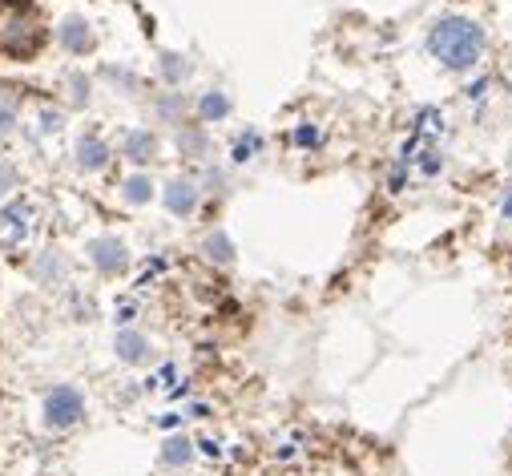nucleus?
Instances as JSON below:
<instances>
[{"instance_id":"1","label":"nucleus","mask_w":512,"mask_h":476,"mask_svg":"<svg viewBox=\"0 0 512 476\" xmlns=\"http://www.w3.org/2000/svg\"><path fill=\"white\" fill-rule=\"evenodd\" d=\"M424 49H428V57L440 69H448V73H472L484 61V53H488V33H484L480 21L460 17V13H448V17H436L428 25Z\"/></svg>"},{"instance_id":"2","label":"nucleus","mask_w":512,"mask_h":476,"mask_svg":"<svg viewBox=\"0 0 512 476\" xmlns=\"http://www.w3.org/2000/svg\"><path fill=\"white\" fill-rule=\"evenodd\" d=\"M45 45V25L33 0H0V53L13 61H33Z\"/></svg>"},{"instance_id":"3","label":"nucleus","mask_w":512,"mask_h":476,"mask_svg":"<svg viewBox=\"0 0 512 476\" xmlns=\"http://www.w3.org/2000/svg\"><path fill=\"white\" fill-rule=\"evenodd\" d=\"M41 412H45V428L65 432V428L81 424V416H85V396H81L77 388H69V384H57L53 392H45Z\"/></svg>"},{"instance_id":"4","label":"nucleus","mask_w":512,"mask_h":476,"mask_svg":"<svg viewBox=\"0 0 512 476\" xmlns=\"http://www.w3.org/2000/svg\"><path fill=\"white\" fill-rule=\"evenodd\" d=\"M85 251H89V263L97 267V275H105V279H117V275L130 271V247H125L117 234H101V238H93Z\"/></svg>"},{"instance_id":"5","label":"nucleus","mask_w":512,"mask_h":476,"mask_svg":"<svg viewBox=\"0 0 512 476\" xmlns=\"http://www.w3.org/2000/svg\"><path fill=\"white\" fill-rule=\"evenodd\" d=\"M57 41H61V49H65L69 57H89V53L97 49V33H93V25H89L81 13H73V17H65V21L57 25Z\"/></svg>"},{"instance_id":"6","label":"nucleus","mask_w":512,"mask_h":476,"mask_svg":"<svg viewBox=\"0 0 512 476\" xmlns=\"http://www.w3.org/2000/svg\"><path fill=\"white\" fill-rule=\"evenodd\" d=\"M198 202H202V186H198L194 178H170V182L162 186V206H166L174 218H190V214L198 210Z\"/></svg>"},{"instance_id":"7","label":"nucleus","mask_w":512,"mask_h":476,"mask_svg":"<svg viewBox=\"0 0 512 476\" xmlns=\"http://www.w3.org/2000/svg\"><path fill=\"white\" fill-rule=\"evenodd\" d=\"M29 214H33L29 202H9V206H0V243H5V247H21V243H25V234H29V226H33Z\"/></svg>"},{"instance_id":"8","label":"nucleus","mask_w":512,"mask_h":476,"mask_svg":"<svg viewBox=\"0 0 512 476\" xmlns=\"http://www.w3.org/2000/svg\"><path fill=\"white\" fill-rule=\"evenodd\" d=\"M230 113H234V97L226 89H202L198 101H194V122H202V126L226 122Z\"/></svg>"},{"instance_id":"9","label":"nucleus","mask_w":512,"mask_h":476,"mask_svg":"<svg viewBox=\"0 0 512 476\" xmlns=\"http://www.w3.org/2000/svg\"><path fill=\"white\" fill-rule=\"evenodd\" d=\"M158 150H162V142H158V134L154 130H130L121 138V158H130L134 166H150L154 158H158Z\"/></svg>"},{"instance_id":"10","label":"nucleus","mask_w":512,"mask_h":476,"mask_svg":"<svg viewBox=\"0 0 512 476\" xmlns=\"http://www.w3.org/2000/svg\"><path fill=\"white\" fill-rule=\"evenodd\" d=\"M73 154H77V166H81L85 174L105 170V166H109V158H113V150L105 146V138H101V134H93V130L77 138V150H73Z\"/></svg>"},{"instance_id":"11","label":"nucleus","mask_w":512,"mask_h":476,"mask_svg":"<svg viewBox=\"0 0 512 476\" xmlns=\"http://www.w3.org/2000/svg\"><path fill=\"white\" fill-rule=\"evenodd\" d=\"M174 142H178V154L190 158V162H206L210 158V134H206L202 122H182Z\"/></svg>"},{"instance_id":"12","label":"nucleus","mask_w":512,"mask_h":476,"mask_svg":"<svg viewBox=\"0 0 512 476\" xmlns=\"http://www.w3.org/2000/svg\"><path fill=\"white\" fill-rule=\"evenodd\" d=\"M113 351H117V360H125V364H146L150 360V339L142 335V331H117V339H113Z\"/></svg>"},{"instance_id":"13","label":"nucleus","mask_w":512,"mask_h":476,"mask_svg":"<svg viewBox=\"0 0 512 476\" xmlns=\"http://www.w3.org/2000/svg\"><path fill=\"white\" fill-rule=\"evenodd\" d=\"M202 259L206 263H214V267H230L238 255H234V238L226 234V230H210L206 238H202Z\"/></svg>"},{"instance_id":"14","label":"nucleus","mask_w":512,"mask_h":476,"mask_svg":"<svg viewBox=\"0 0 512 476\" xmlns=\"http://www.w3.org/2000/svg\"><path fill=\"white\" fill-rule=\"evenodd\" d=\"M267 150V138H263V130H242L238 138H234V146H230V166H246V162H254Z\"/></svg>"},{"instance_id":"15","label":"nucleus","mask_w":512,"mask_h":476,"mask_svg":"<svg viewBox=\"0 0 512 476\" xmlns=\"http://www.w3.org/2000/svg\"><path fill=\"white\" fill-rule=\"evenodd\" d=\"M186 109H190V101H186V93H182V89H166V93L154 101L158 122H166V126H182Z\"/></svg>"},{"instance_id":"16","label":"nucleus","mask_w":512,"mask_h":476,"mask_svg":"<svg viewBox=\"0 0 512 476\" xmlns=\"http://www.w3.org/2000/svg\"><path fill=\"white\" fill-rule=\"evenodd\" d=\"M33 275H37V283H65V259H61V251H41L37 263H33Z\"/></svg>"},{"instance_id":"17","label":"nucleus","mask_w":512,"mask_h":476,"mask_svg":"<svg viewBox=\"0 0 512 476\" xmlns=\"http://www.w3.org/2000/svg\"><path fill=\"white\" fill-rule=\"evenodd\" d=\"M158 69H162V81H166V89H178V85L190 77V61H186L182 53H162Z\"/></svg>"},{"instance_id":"18","label":"nucleus","mask_w":512,"mask_h":476,"mask_svg":"<svg viewBox=\"0 0 512 476\" xmlns=\"http://www.w3.org/2000/svg\"><path fill=\"white\" fill-rule=\"evenodd\" d=\"M121 198L130 202V206H146L154 198V182L146 174H130V178L121 182Z\"/></svg>"},{"instance_id":"19","label":"nucleus","mask_w":512,"mask_h":476,"mask_svg":"<svg viewBox=\"0 0 512 476\" xmlns=\"http://www.w3.org/2000/svg\"><path fill=\"white\" fill-rule=\"evenodd\" d=\"M162 460H166L170 468H182V464H190V460H194V444H190L186 436H170V440H166V448H162Z\"/></svg>"},{"instance_id":"20","label":"nucleus","mask_w":512,"mask_h":476,"mask_svg":"<svg viewBox=\"0 0 512 476\" xmlns=\"http://www.w3.org/2000/svg\"><path fill=\"white\" fill-rule=\"evenodd\" d=\"M202 194H230V170L226 166H206V174H202Z\"/></svg>"},{"instance_id":"21","label":"nucleus","mask_w":512,"mask_h":476,"mask_svg":"<svg viewBox=\"0 0 512 476\" xmlns=\"http://www.w3.org/2000/svg\"><path fill=\"white\" fill-rule=\"evenodd\" d=\"M17 122H21V109H17V101L0 93V142H9V138H13Z\"/></svg>"},{"instance_id":"22","label":"nucleus","mask_w":512,"mask_h":476,"mask_svg":"<svg viewBox=\"0 0 512 476\" xmlns=\"http://www.w3.org/2000/svg\"><path fill=\"white\" fill-rule=\"evenodd\" d=\"M21 182V174H17V166L13 162H5V158H0V202H5L9 194H13V186Z\"/></svg>"},{"instance_id":"23","label":"nucleus","mask_w":512,"mask_h":476,"mask_svg":"<svg viewBox=\"0 0 512 476\" xmlns=\"http://www.w3.org/2000/svg\"><path fill=\"white\" fill-rule=\"evenodd\" d=\"M440 170H444V154H440L436 146H428L424 158H420V174H424V178H436Z\"/></svg>"},{"instance_id":"24","label":"nucleus","mask_w":512,"mask_h":476,"mask_svg":"<svg viewBox=\"0 0 512 476\" xmlns=\"http://www.w3.org/2000/svg\"><path fill=\"white\" fill-rule=\"evenodd\" d=\"M291 142H295V146H303V150H307V146H319V130H315L311 122H299V126H295V134H291Z\"/></svg>"},{"instance_id":"25","label":"nucleus","mask_w":512,"mask_h":476,"mask_svg":"<svg viewBox=\"0 0 512 476\" xmlns=\"http://www.w3.org/2000/svg\"><path fill=\"white\" fill-rule=\"evenodd\" d=\"M89 101V77L73 73V105H85Z\"/></svg>"},{"instance_id":"26","label":"nucleus","mask_w":512,"mask_h":476,"mask_svg":"<svg viewBox=\"0 0 512 476\" xmlns=\"http://www.w3.org/2000/svg\"><path fill=\"white\" fill-rule=\"evenodd\" d=\"M488 85H492V77H476V81H468V85H464V97H484V93H488Z\"/></svg>"},{"instance_id":"27","label":"nucleus","mask_w":512,"mask_h":476,"mask_svg":"<svg viewBox=\"0 0 512 476\" xmlns=\"http://www.w3.org/2000/svg\"><path fill=\"white\" fill-rule=\"evenodd\" d=\"M500 218H508V222H512V182L504 186V198H500Z\"/></svg>"}]
</instances>
